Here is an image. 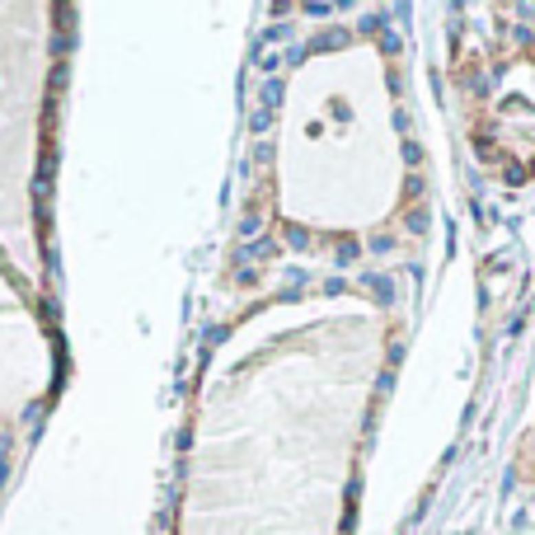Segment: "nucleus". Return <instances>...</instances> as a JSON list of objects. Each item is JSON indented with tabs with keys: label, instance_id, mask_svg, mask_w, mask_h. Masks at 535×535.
Returning a JSON list of instances; mask_svg holds the SVG:
<instances>
[{
	"label": "nucleus",
	"instance_id": "f257e3e1",
	"mask_svg": "<svg viewBox=\"0 0 535 535\" xmlns=\"http://www.w3.org/2000/svg\"><path fill=\"white\" fill-rule=\"evenodd\" d=\"M338 43H348V28H334V33H324L320 43H315V52H329V47H338Z\"/></svg>",
	"mask_w": 535,
	"mask_h": 535
},
{
	"label": "nucleus",
	"instance_id": "f03ea898",
	"mask_svg": "<svg viewBox=\"0 0 535 535\" xmlns=\"http://www.w3.org/2000/svg\"><path fill=\"white\" fill-rule=\"evenodd\" d=\"M268 254H277V244H272V240H259V244H249V249H244V259H249V263H254V259H268Z\"/></svg>",
	"mask_w": 535,
	"mask_h": 535
},
{
	"label": "nucleus",
	"instance_id": "7ed1b4c3",
	"mask_svg": "<svg viewBox=\"0 0 535 535\" xmlns=\"http://www.w3.org/2000/svg\"><path fill=\"white\" fill-rule=\"evenodd\" d=\"M277 99H282V80H268V85H263V104L277 108Z\"/></svg>",
	"mask_w": 535,
	"mask_h": 535
},
{
	"label": "nucleus",
	"instance_id": "20e7f679",
	"mask_svg": "<svg viewBox=\"0 0 535 535\" xmlns=\"http://www.w3.org/2000/svg\"><path fill=\"white\" fill-rule=\"evenodd\" d=\"M287 244H292V249H305V244H310V235H305L301 226H292V230H287Z\"/></svg>",
	"mask_w": 535,
	"mask_h": 535
},
{
	"label": "nucleus",
	"instance_id": "39448f33",
	"mask_svg": "<svg viewBox=\"0 0 535 535\" xmlns=\"http://www.w3.org/2000/svg\"><path fill=\"white\" fill-rule=\"evenodd\" d=\"M268 127H272V108H259L254 113V132H268Z\"/></svg>",
	"mask_w": 535,
	"mask_h": 535
},
{
	"label": "nucleus",
	"instance_id": "423d86ee",
	"mask_svg": "<svg viewBox=\"0 0 535 535\" xmlns=\"http://www.w3.org/2000/svg\"><path fill=\"white\" fill-rule=\"evenodd\" d=\"M371 287H375V296H380V301H395V287H390L385 277H371Z\"/></svg>",
	"mask_w": 535,
	"mask_h": 535
}]
</instances>
